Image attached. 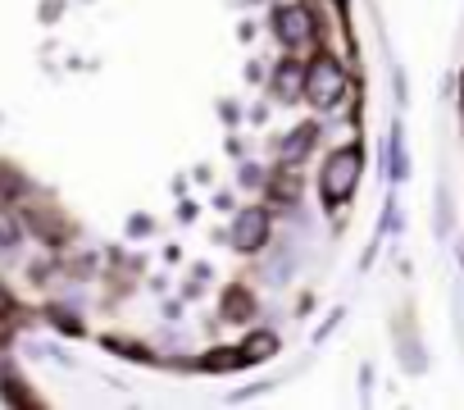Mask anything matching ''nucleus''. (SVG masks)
Instances as JSON below:
<instances>
[{"instance_id": "obj_4", "label": "nucleus", "mask_w": 464, "mask_h": 410, "mask_svg": "<svg viewBox=\"0 0 464 410\" xmlns=\"http://www.w3.org/2000/svg\"><path fill=\"white\" fill-rule=\"evenodd\" d=\"M237 238H242V247H256V242L265 238V220H260V215H246L242 229H237Z\"/></svg>"}, {"instance_id": "obj_2", "label": "nucleus", "mask_w": 464, "mask_h": 410, "mask_svg": "<svg viewBox=\"0 0 464 410\" xmlns=\"http://www.w3.org/2000/svg\"><path fill=\"white\" fill-rule=\"evenodd\" d=\"M310 101H319V105H333L337 96H342V73H337V64H328V60H319L314 69H310Z\"/></svg>"}, {"instance_id": "obj_1", "label": "nucleus", "mask_w": 464, "mask_h": 410, "mask_svg": "<svg viewBox=\"0 0 464 410\" xmlns=\"http://www.w3.org/2000/svg\"><path fill=\"white\" fill-rule=\"evenodd\" d=\"M355 178H360V151L346 146V151H337V155L328 160V169H324V200H346V196L355 191Z\"/></svg>"}, {"instance_id": "obj_3", "label": "nucleus", "mask_w": 464, "mask_h": 410, "mask_svg": "<svg viewBox=\"0 0 464 410\" xmlns=\"http://www.w3.org/2000/svg\"><path fill=\"white\" fill-rule=\"evenodd\" d=\"M278 33H283L292 46L310 42V15H305V10H283V15H278Z\"/></svg>"}]
</instances>
